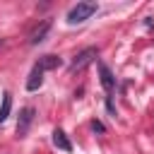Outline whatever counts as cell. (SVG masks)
<instances>
[{"mask_svg":"<svg viewBox=\"0 0 154 154\" xmlns=\"http://www.w3.org/2000/svg\"><path fill=\"white\" fill-rule=\"evenodd\" d=\"M96 12V2H77L67 12V24H82Z\"/></svg>","mask_w":154,"mask_h":154,"instance_id":"cell-1","label":"cell"},{"mask_svg":"<svg viewBox=\"0 0 154 154\" xmlns=\"http://www.w3.org/2000/svg\"><path fill=\"white\" fill-rule=\"evenodd\" d=\"M94 58H99V48H84L82 53L75 55V60H72V65H70V72H72V75H75V72H82L87 65L94 63Z\"/></svg>","mask_w":154,"mask_h":154,"instance_id":"cell-2","label":"cell"},{"mask_svg":"<svg viewBox=\"0 0 154 154\" xmlns=\"http://www.w3.org/2000/svg\"><path fill=\"white\" fill-rule=\"evenodd\" d=\"M43 75H46V70L41 67V63H36V65L31 67L29 77H26V89H29V91H38L41 84H43Z\"/></svg>","mask_w":154,"mask_h":154,"instance_id":"cell-3","label":"cell"},{"mask_svg":"<svg viewBox=\"0 0 154 154\" xmlns=\"http://www.w3.org/2000/svg\"><path fill=\"white\" fill-rule=\"evenodd\" d=\"M34 123V108L31 106H26V108H22V113H19V120H17V137H26V132H29V125Z\"/></svg>","mask_w":154,"mask_h":154,"instance_id":"cell-4","label":"cell"},{"mask_svg":"<svg viewBox=\"0 0 154 154\" xmlns=\"http://www.w3.org/2000/svg\"><path fill=\"white\" fill-rule=\"evenodd\" d=\"M51 31V19H43L38 26H34L31 29V34H29V43L31 46H36V43H41L43 38H46V34Z\"/></svg>","mask_w":154,"mask_h":154,"instance_id":"cell-5","label":"cell"},{"mask_svg":"<svg viewBox=\"0 0 154 154\" xmlns=\"http://www.w3.org/2000/svg\"><path fill=\"white\" fill-rule=\"evenodd\" d=\"M99 75H101V84H103V89L111 94V91H113V87H116V77H113V72L108 70V65L99 63Z\"/></svg>","mask_w":154,"mask_h":154,"instance_id":"cell-6","label":"cell"},{"mask_svg":"<svg viewBox=\"0 0 154 154\" xmlns=\"http://www.w3.org/2000/svg\"><path fill=\"white\" fill-rule=\"evenodd\" d=\"M53 144H55L58 149H63V152H70V149H72V142L67 140V135H65L60 128L53 130Z\"/></svg>","mask_w":154,"mask_h":154,"instance_id":"cell-7","label":"cell"},{"mask_svg":"<svg viewBox=\"0 0 154 154\" xmlns=\"http://www.w3.org/2000/svg\"><path fill=\"white\" fill-rule=\"evenodd\" d=\"M38 63H41V67H43V70H58V67L63 65V60H60L58 55H53V53H51V55H43Z\"/></svg>","mask_w":154,"mask_h":154,"instance_id":"cell-8","label":"cell"},{"mask_svg":"<svg viewBox=\"0 0 154 154\" xmlns=\"http://www.w3.org/2000/svg\"><path fill=\"white\" fill-rule=\"evenodd\" d=\"M10 108H12V96H10V94H5V96H2V106H0V123H5V120H7Z\"/></svg>","mask_w":154,"mask_h":154,"instance_id":"cell-9","label":"cell"},{"mask_svg":"<svg viewBox=\"0 0 154 154\" xmlns=\"http://www.w3.org/2000/svg\"><path fill=\"white\" fill-rule=\"evenodd\" d=\"M91 128H94V130H99V132H101V130H103V125H101V123H99V120H94V123H91Z\"/></svg>","mask_w":154,"mask_h":154,"instance_id":"cell-10","label":"cell"},{"mask_svg":"<svg viewBox=\"0 0 154 154\" xmlns=\"http://www.w3.org/2000/svg\"><path fill=\"white\" fill-rule=\"evenodd\" d=\"M0 46H2V38H0Z\"/></svg>","mask_w":154,"mask_h":154,"instance_id":"cell-11","label":"cell"}]
</instances>
